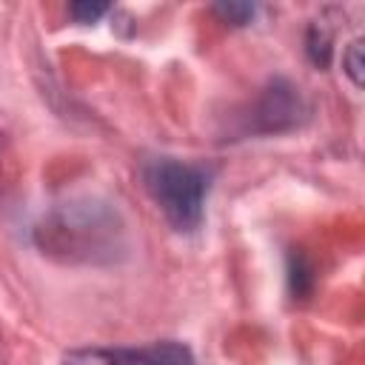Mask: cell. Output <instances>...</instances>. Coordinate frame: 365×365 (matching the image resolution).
Instances as JSON below:
<instances>
[{
    "instance_id": "3",
    "label": "cell",
    "mask_w": 365,
    "mask_h": 365,
    "mask_svg": "<svg viewBox=\"0 0 365 365\" xmlns=\"http://www.w3.org/2000/svg\"><path fill=\"white\" fill-rule=\"evenodd\" d=\"M305 117H308V106L299 88L282 77H274L257 97L248 125L257 134H282L297 128Z\"/></svg>"
},
{
    "instance_id": "2",
    "label": "cell",
    "mask_w": 365,
    "mask_h": 365,
    "mask_svg": "<svg viewBox=\"0 0 365 365\" xmlns=\"http://www.w3.org/2000/svg\"><path fill=\"white\" fill-rule=\"evenodd\" d=\"M143 182L174 231L188 234L200 228L211 188V168L177 157H151L143 165Z\"/></svg>"
},
{
    "instance_id": "4",
    "label": "cell",
    "mask_w": 365,
    "mask_h": 365,
    "mask_svg": "<svg viewBox=\"0 0 365 365\" xmlns=\"http://www.w3.org/2000/svg\"><path fill=\"white\" fill-rule=\"evenodd\" d=\"M63 365H194V356L182 342L165 339L145 348H77Z\"/></svg>"
},
{
    "instance_id": "5",
    "label": "cell",
    "mask_w": 365,
    "mask_h": 365,
    "mask_svg": "<svg viewBox=\"0 0 365 365\" xmlns=\"http://www.w3.org/2000/svg\"><path fill=\"white\" fill-rule=\"evenodd\" d=\"M328 23L331 20H325V14H319L317 20H311V26L305 31V54L317 68H325L334 54V29Z\"/></svg>"
},
{
    "instance_id": "1",
    "label": "cell",
    "mask_w": 365,
    "mask_h": 365,
    "mask_svg": "<svg viewBox=\"0 0 365 365\" xmlns=\"http://www.w3.org/2000/svg\"><path fill=\"white\" fill-rule=\"evenodd\" d=\"M34 242L63 262H111L125 248V225L108 202L71 200L40 220Z\"/></svg>"
},
{
    "instance_id": "6",
    "label": "cell",
    "mask_w": 365,
    "mask_h": 365,
    "mask_svg": "<svg viewBox=\"0 0 365 365\" xmlns=\"http://www.w3.org/2000/svg\"><path fill=\"white\" fill-rule=\"evenodd\" d=\"M314 282H317L314 262L299 248H294L288 254V291L294 294V299H305L314 291Z\"/></svg>"
},
{
    "instance_id": "10",
    "label": "cell",
    "mask_w": 365,
    "mask_h": 365,
    "mask_svg": "<svg viewBox=\"0 0 365 365\" xmlns=\"http://www.w3.org/2000/svg\"><path fill=\"white\" fill-rule=\"evenodd\" d=\"M0 365H3V339H0Z\"/></svg>"
},
{
    "instance_id": "9",
    "label": "cell",
    "mask_w": 365,
    "mask_h": 365,
    "mask_svg": "<svg viewBox=\"0 0 365 365\" xmlns=\"http://www.w3.org/2000/svg\"><path fill=\"white\" fill-rule=\"evenodd\" d=\"M108 11V3H71L68 6V14L77 20V23H94L97 17H103Z\"/></svg>"
},
{
    "instance_id": "8",
    "label": "cell",
    "mask_w": 365,
    "mask_h": 365,
    "mask_svg": "<svg viewBox=\"0 0 365 365\" xmlns=\"http://www.w3.org/2000/svg\"><path fill=\"white\" fill-rule=\"evenodd\" d=\"M342 66H345V74L351 77V83L359 88V86H362V40H354V43L345 48Z\"/></svg>"
},
{
    "instance_id": "7",
    "label": "cell",
    "mask_w": 365,
    "mask_h": 365,
    "mask_svg": "<svg viewBox=\"0 0 365 365\" xmlns=\"http://www.w3.org/2000/svg\"><path fill=\"white\" fill-rule=\"evenodd\" d=\"M214 11L231 26H248L257 14V6L254 3H217Z\"/></svg>"
}]
</instances>
